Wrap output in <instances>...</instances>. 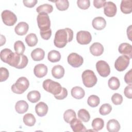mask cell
Returning a JSON list of instances; mask_svg holds the SVG:
<instances>
[{"label":"cell","mask_w":132,"mask_h":132,"mask_svg":"<svg viewBox=\"0 0 132 132\" xmlns=\"http://www.w3.org/2000/svg\"><path fill=\"white\" fill-rule=\"evenodd\" d=\"M73 38V31L69 28H65L58 30L55 35L54 43L55 46L58 48L64 47L68 42H70Z\"/></svg>","instance_id":"obj_1"},{"label":"cell","mask_w":132,"mask_h":132,"mask_svg":"<svg viewBox=\"0 0 132 132\" xmlns=\"http://www.w3.org/2000/svg\"><path fill=\"white\" fill-rule=\"evenodd\" d=\"M28 62V60L26 56L13 53L11 51L9 54L5 63L16 69H21L26 67Z\"/></svg>","instance_id":"obj_2"},{"label":"cell","mask_w":132,"mask_h":132,"mask_svg":"<svg viewBox=\"0 0 132 132\" xmlns=\"http://www.w3.org/2000/svg\"><path fill=\"white\" fill-rule=\"evenodd\" d=\"M42 86L46 91L52 93L54 96L59 94L63 88L59 83L50 79L44 80Z\"/></svg>","instance_id":"obj_3"},{"label":"cell","mask_w":132,"mask_h":132,"mask_svg":"<svg viewBox=\"0 0 132 132\" xmlns=\"http://www.w3.org/2000/svg\"><path fill=\"white\" fill-rule=\"evenodd\" d=\"M29 82L27 78L21 77L16 81L15 83L11 86V90L16 94L23 93L29 87Z\"/></svg>","instance_id":"obj_4"},{"label":"cell","mask_w":132,"mask_h":132,"mask_svg":"<svg viewBox=\"0 0 132 132\" xmlns=\"http://www.w3.org/2000/svg\"><path fill=\"white\" fill-rule=\"evenodd\" d=\"M81 77L84 86L87 88L93 87L97 81V77L94 72L90 70L84 71L82 73Z\"/></svg>","instance_id":"obj_5"},{"label":"cell","mask_w":132,"mask_h":132,"mask_svg":"<svg viewBox=\"0 0 132 132\" xmlns=\"http://www.w3.org/2000/svg\"><path fill=\"white\" fill-rule=\"evenodd\" d=\"M38 26L41 32H44L50 29L51 21L47 13L42 12L38 14L37 18Z\"/></svg>","instance_id":"obj_6"},{"label":"cell","mask_w":132,"mask_h":132,"mask_svg":"<svg viewBox=\"0 0 132 132\" xmlns=\"http://www.w3.org/2000/svg\"><path fill=\"white\" fill-rule=\"evenodd\" d=\"M1 16L3 23L7 26H13L17 21L16 15L13 12L8 10L3 11Z\"/></svg>","instance_id":"obj_7"},{"label":"cell","mask_w":132,"mask_h":132,"mask_svg":"<svg viewBox=\"0 0 132 132\" xmlns=\"http://www.w3.org/2000/svg\"><path fill=\"white\" fill-rule=\"evenodd\" d=\"M130 59L126 56L122 55L119 56L114 62L116 69L120 72L124 71L129 64Z\"/></svg>","instance_id":"obj_8"},{"label":"cell","mask_w":132,"mask_h":132,"mask_svg":"<svg viewBox=\"0 0 132 132\" xmlns=\"http://www.w3.org/2000/svg\"><path fill=\"white\" fill-rule=\"evenodd\" d=\"M96 69L99 75L103 77L108 76L110 73L109 64L104 60H100L96 62Z\"/></svg>","instance_id":"obj_9"},{"label":"cell","mask_w":132,"mask_h":132,"mask_svg":"<svg viewBox=\"0 0 132 132\" xmlns=\"http://www.w3.org/2000/svg\"><path fill=\"white\" fill-rule=\"evenodd\" d=\"M67 60L68 63L74 68L80 67L84 62V59L82 56L75 53H72L69 55Z\"/></svg>","instance_id":"obj_10"},{"label":"cell","mask_w":132,"mask_h":132,"mask_svg":"<svg viewBox=\"0 0 132 132\" xmlns=\"http://www.w3.org/2000/svg\"><path fill=\"white\" fill-rule=\"evenodd\" d=\"M76 40L78 43L82 45L89 44L92 40L91 34L86 30H80L77 32Z\"/></svg>","instance_id":"obj_11"},{"label":"cell","mask_w":132,"mask_h":132,"mask_svg":"<svg viewBox=\"0 0 132 132\" xmlns=\"http://www.w3.org/2000/svg\"><path fill=\"white\" fill-rule=\"evenodd\" d=\"M117 8L114 3L112 2H106L104 5V14L108 17H113L116 13Z\"/></svg>","instance_id":"obj_12"},{"label":"cell","mask_w":132,"mask_h":132,"mask_svg":"<svg viewBox=\"0 0 132 132\" xmlns=\"http://www.w3.org/2000/svg\"><path fill=\"white\" fill-rule=\"evenodd\" d=\"M71 128L74 132H82L87 131L85 126L84 125L80 119L74 118L70 123Z\"/></svg>","instance_id":"obj_13"},{"label":"cell","mask_w":132,"mask_h":132,"mask_svg":"<svg viewBox=\"0 0 132 132\" xmlns=\"http://www.w3.org/2000/svg\"><path fill=\"white\" fill-rule=\"evenodd\" d=\"M118 51L123 55L127 56L129 59L132 58V47L130 44L128 43H121L119 46Z\"/></svg>","instance_id":"obj_14"},{"label":"cell","mask_w":132,"mask_h":132,"mask_svg":"<svg viewBox=\"0 0 132 132\" xmlns=\"http://www.w3.org/2000/svg\"><path fill=\"white\" fill-rule=\"evenodd\" d=\"M47 67L44 64L40 63L35 65L34 69L35 75L38 78H42L45 76L47 73Z\"/></svg>","instance_id":"obj_15"},{"label":"cell","mask_w":132,"mask_h":132,"mask_svg":"<svg viewBox=\"0 0 132 132\" xmlns=\"http://www.w3.org/2000/svg\"><path fill=\"white\" fill-rule=\"evenodd\" d=\"M93 27L96 30H102L106 26L105 19L101 16H97L94 18L92 22Z\"/></svg>","instance_id":"obj_16"},{"label":"cell","mask_w":132,"mask_h":132,"mask_svg":"<svg viewBox=\"0 0 132 132\" xmlns=\"http://www.w3.org/2000/svg\"><path fill=\"white\" fill-rule=\"evenodd\" d=\"M90 52L95 56H101L104 52V47L99 42L93 43L90 47Z\"/></svg>","instance_id":"obj_17"},{"label":"cell","mask_w":132,"mask_h":132,"mask_svg":"<svg viewBox=\"0 0 132 132\" xmlns=\"http://www.w3.org/2000/svg\"><path fill=\"white\" fill-rule=\"evenodd\" d=\"M48 109L47 105L43 102L38 103L35 106V111L37 114L41 117H44L47 114Z\"/></svg>","instance_id":"obj_18"},{"label":"cell","mask_w":132,"mask_h":132,"mask_svg":"<svg viewBox=\"0 0 132 132\" xmlns=\"http://www.w3.org/2000/svg\"><path fill=\"white\" fill-rule=\"evenodd\" d=\"M29 29L28 24L25 22L19 23L14 28L15 33L19 36H23L26 34Z\"/></svg>","instance_id":"obj_19"},{"label":"cell","mask_w":132,"mask_h":132,"mask_svg":"<svg viewBox=\"0 0 132 132\" xmlns=\"http://www.w3.org/2000/svg\"><path fill=\"white\" fill-rule=\"evenodd\" d=\"M45 52L44 50L41 48H35L31 53V57L32 59L36 61H39L43 60Z\"/></svg>","instance_id":"obj_20"},{"label":"cell","mask_w":132,"mask_h":132,"mask_svg":"<svg viewBox=\"0 0 132 132\" xmlns=\"http://www.w3.org/2000/svg\"><path fill=\"white\" fill-rule=\"evenodd\" d=\"M52 76L56 79H60L63 77L64 74V69L60 65H56L52 69Z\"/></svg>","instance_id":"obj_21"},{"label":"cell","mask_w":132,"mask_h":132,"mask_svg":"<svg viewBox=\"0 0 132 132\" xmlns=\"http://www.w3.org/2000/svg\"><path fill=\"white\" fill-rule=\"evenodd\" d=\"M107 129L109 132H118L120 129V124L116 119H111L107 123Z\"/></svg>","instance_id":"obj_22"},{"label":"cell","mask_w":132,"mask_h":132,"mask_svg":"<svg viewBox=\"0 0 132 132\" xmlns=\"http://www.w3.org/2000/svg\"><path fill=\"white\" fill-rule=\"evenodd\" d=\"M121 11L125 14H129L132 11V1L122 0L120 5Z\"/></svg>","instance_id":"obj_23"},{"label":"cell","mask_w":132,"mask_h":132,"mask_svg":"<svg viewBox=\"0 0 132 132\" xmlns=\"http://www.w3.org/2000/svg\"><path fill=\"white\" fill-rule=\"evenodd\" d=\"M28 109V103L24 101L21 100L16 102L15 105V109L16 112L20 114H23L26 112Z\"/></svg>","instance_id":"obj_24"},{"label":"cell","mask_w":132,"mask_h":132,"mask_svg":"<svg viewBox=\"0 0 132 132\" xmlns=\"http://www.w3.org/2000/svg\"><path fill=\"white\" fill-rule=\"evenodd\" d=\"M71 93L74 98L77 100L81 99L84 97L85 95V92L84 90L79 86L73 87L71 89Z\"/></svg>","instance_id":"obj_25"},{"label":"cell","mask_w":132,"mask_h":132,"mask_svg":"<svg viewBox=\"0 0 132 132\" xmlns=\"http://www.w3.org/2000/svg\"><path fill=\"white\" fill-rule=\"evenodd\" d=\"M27 100L31 103H35L38 102L41 98V94L40 92L37 90H33L30 91L27 95Z\"/></svg>","instance_id":"obj_26"},{"label":"cell","mask_w":132,"mask_h":132,"mask_svg":"<svg viewBox=\"0 0 132 132\" xmlns=\"http://www.w3.org/2000/svg\"><path fill=\"white\" fill-rule=\"evenodd\" d=\"M47 59L51 62H58L61 59V54L59 52L57 51H51L48 53Z\"/></svg>","instance_id":"obj_27"},{"label":"cell","mask_w":132,"mask_h":132,"mask_svg":"<svg viewBox=\"0 0 132 132\" xmlns=\"http://www.w3.org/2000/svg\"><path fill=\"white\" fill-rule=\"evenodd\" d=\"M24 123L28 126H32L35 125L36 120L35 116L32 113H26L23 118Z\"/></svg>","instance_id":"obj_28"},{"label":"cell","mask_w":132,"mask_h":132,"mask_svg":"<svg viewBox=\"0 0 132 132\" xmlns=\"http://www.w3.org/2000/svg\"><path fill=\"white\" fill-rule=\"evenodd\" d=\"M91 125L95 131H98L104 127V121L102 118H96L93 120Z\"/></svg>","instance_id":"obj_29"},{"label":"cell","mask_w":132,"mask_h":132,"mask_svg":"<svg viewBox=\"0 0 132 132\" xmlns=\"http://www.w3.org/2000/svg\"><path fill=\"white\" fill-rule=\"evenodd\" d=\"M25 41L27 44L30 46L32 47L35 46L38 43V38L35 34H29L25 38Z\"/></svg>","instance_id":"obj_30"},{"label":"cell","mask_w":132,"mask_h":132,"mask_svg":"<svg viewBox=\"0 0 132 132\" xmlns=\"http://www.w3.org/2000/svg\"><path fill=\"white\" fill-rule=\"evenodd\" d=\"M53 10V7L52 5L48 4H44L38 6L36 11L38 13H42L44 12L45 13H51Z\"/></svg>","instance_id":"obj_31"},{"label":"cell","mask_w":132,"mask_h":132,"mask_svg":"<svg viewBox=\"0 0 132 132\" xmlns=\"http://www.w3.org/2000/svg\"><path fill=\"white\" fill-rule=\"evenodd\" d=\"M108 85L110 89L113 90H116L119 89L120 83L119 79L117 77L113 76L110 77L108 80Z\"/></svg>","instance_id":"obj_32"},{"label":"cell","mask_w":132,"mask_h":132,"mask_svg":"<svg viewBox=\"0 0 132 132\" xmlns=\"http://www.w3.org/2000/svg\"><path fill=\"white\" fill-rule=\"evenodd\" d=\"M76 118L75 112L73 109L67 110L63 114V119L65 122L68 123H70V122L74 118Z\"/></svg>","instance_id":"obj_33"},{"label":"cell","mask_w":132,"mask_h":132,"mask_svg":"<svg viewBox=\"0 0 132 132\" xmlns=\"http://www.w3.org/2000/svg\"><path fill=\"white\" fill-rule=\"evenodd\" d=\"M78 117L84 122H88L90 119V116L89 112L85 109H80L78 111Z\"/></svg>","instance_id":"obj_34"},{"label":"cell","mask_w":132,"mask_h":132,"mask_svg":"<svg viewBox=\"0 0 132 132\" xmlns=\"http://www.w3.org/2000/svg\"><path fill=\"white\" fill-rule=\"evenodd\" d=\"M54 2L55 3L57 8L60 11L67 10L69 6V2L68 0H58Z\"/></svg>","instance_id":"obj_35"},{"label":"cell","mask_w":132,"mask_h":132,"mask_svg":"<svg viewBox=\"0 0 132 132\" xmlns=\"http://www.w3.org/2000/svg\"><path fill=\"white\" fill-rule=\"evenodd\" d=\"M100 103V99L98 96L95 95H91L87 100V103L91 107L97 106Z\"/></svg>","instance_id":"obj_36"},{"label":"cell","mask_w":132,"mask_h":132,"mask_svg":"<svg viewBox=\"0 0 132 132\" xmlns=\"http://www.w3.org/2000/svg\"><path fill=\"white\" fill-rule=\"evenodd\" d=\"M14 49L15 53L19 54H23L25 52V46L22 41L19 40L14 43Z\"/></svg>","instance_id":"obj_37"},{"label":"cell","mask_w":132,"mask_h":132,"mask_svg":"<svg viewBox=\"0 0 132 132\" xmlns=\"http://www.w3.org/2000/svg\"><path fill=\"white\" fill-rule=\"evenodd\" d=\"M112 107L109 104H104L100 108L99 112L100 113L102 116H105L111 111Z\"/></svg>","instance_id":"obj_38"},{"label":"cell","mask_w":132,"mask_h":132,"mask_svg":"<svg viewBox=\"0 0 132 132\" xmlns=\"http://www.w3.org/2000/svg\"><path fill=\"white\" fill-rule=\"evenodd\" d=\"M111 101L114 105H121L123 102V97L120 94L116 93L111 96Z\"/></svg>","instance_id":"obj_39"},{"label":"cell","mask_w":132,"mask_h":132,"mask_svg":"<svg viewBox=\"0 0 132 132\" xmlns=\"http://www.w3.org/2000/svg\"><path fill=\"white\" fill-rule=\"evenodd\" d=\"M77 4L80 9L86 10L90 7V2L89 0H78Z\"/></svg>","instance_id":"obj_40"},{"label":"cell","mask_w":132,"mask_h":132,"mask_svg":"<svg viewBox=\"0 0 132 132\" xmlns=\"http://www.w3.org/2000/svg\"><path fill=\"white\" fill-rule=\"evenodd\" d=\"M8 70L4 67L0 68V81H4L6 80L9 77Z\"/></svg>","instance_id":"obj_41"},{"label":"cell","mask_w":132,"mask_h":132,"mask_svg":"<svg viewBox=\"0 0 132 132\" xmlns=\"http://www.w3.org/2000/svg\"><path fill=\"white\" fill-rule=\"evenodd\" d=\"M68 95V91L66 89V88L63 87L62 88V90L61 92V93L57 95H55L54 97L58 100H63L64 98H65Z\"/></svg>","instance_id":"obj_42"},{"label":"cell","mask_w":132,"mask_h":132,"mask_svg":"<svg viewBox=\"0 0 132 132\" xmlns=\"http://www.w3.org/2000/svg\"><path fill=\"white\" fill-rule=\"evenodd\" d=\"M132 70L130 69L127 72L124 76V81L127 84L131 85L132 84Z\"/></svg>","instance_id":"obj_43"},{"label":"cell","mask_w":132,"mask_h":132,"mask_svg":"<svg viewBox=\"0 0 132 132\" xmlns=\"http://www.w3.org/2000/svg\"><path fill=\"white\" fill-rule=\"evenodd\" d=\"M131 91H132V85H129L128 86H126L124 90V93L126 97L128 98H131L132 95H131Z\"/></svg>","instance_id":"obj_44"},{"label":"cell","mask_w":132,"mask_h":132,"mask_svg":"<svg viewBox=\"0 0 132 132\" xmlns=\"http://www.w3.org/2000/svg\"><path fill=\"white\" fill-rule=\"evenodd\" d=\"M23 3L24 5L27 7L29 8H32L34 7L37 3H38L37 0H23Z\"/></svg>","instance_id":"obj_45"},{"label":"cell","mask_w":132,"mask_h":132,"mask_svg":"<svg viewBox=\"0 0 132 132\" xmlns=\"http://www.w3.org/2000/svg\"><path fill=\"white\" fill-rule=\"evenodd\" d=\"M93 6L97 9L101 8L104 6L106 1L105 0H94L93 1Z\"/></svg>","instance_id":"obj_46"},{"label":"cell","mask_w":132,"mask_h":132,"mask_svg":"<svg viewBox=\"0 0 132 132\" xmlns=\"http://www.w3.org/2000/svg\"><path fill=\"white\" fill-rule=\"evenodd\" d=\"M40 35L41 36V38L44 40H48L52 35V30L51 29H49L47 31H44V32H41L40 31Z\"/></svg>","instance_id":"obj_47"},{"label":"cell","mask_w":132,"mask_h":132,"mask_svg":"<svg viewBox=\"0 0 132 132\" xmlns=\"http://www.w3.org/2000/svg\"><path fill=\"white\" fill-rule=\"evenodd\" d=\"M1 46H3V44H4L6 42V38L5 36L1 35Z\"/></svg>","instance_id":"obj_48"}]
</instances>
